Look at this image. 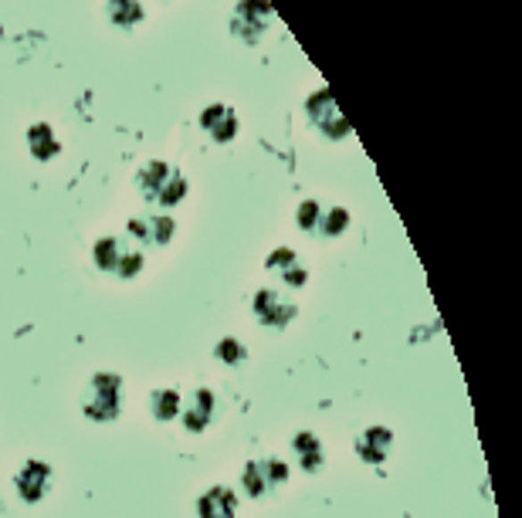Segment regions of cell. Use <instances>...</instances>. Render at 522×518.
Here are the masks:
<instances>
[{
    "mask_svg": "<svg viewBox=\"0 0 522 518\" xmlns=\"http://www.w3.org/2000/svg\"><path fill=\"white\" fill-rule=\"evenodd\" d=\"M85 417L95 423H109L122 414V376L119 373H95L88 380L82 403Z\"/></svg>",
    "mask_w": 522,
    "mask_h": 518,
    "instance_id": "obj_1",
    "label": "cell"
},
{
    "mask_svg": "<svg viewBox=\"0 0 522 518\" xmlns=\"http://www.w3.org/2000/svg\"><path fill=\"white\" fill-rule=\"evenodd\" d=\"M288 481V465L278 457H265V461H252L244 474H241V488L248 498H261L275 488H282Z\"/></svg>",
    "mask_w": 522,
    "mask_h": 518,
    "instance_id": "obj_2",
    "label": "cell"
},
{
    "mask_svg": "<svg viewBox=\"0 0 522 518\" xmlns=\"http://www.w3.org/2000/svg\"><path fill=\"white\" fill-rule=\"evenodd\" d=\"M252 308L258 322L269 325V329H286L288 322L295 318V312H299V305L292 301V295L288 292H275V288H261L254 295Z\"/></svg>",
    "mask_w": 522,
    "mask_h": 518,
    "instance_id": "obj_3",
    "label": "cell"
},
{
    "mask_svg": "<svg viewBox=\"0 0 522 518\" xmlns=\"http://www.w3.org/2000/svg\"><path fill=\"white\" fill-rule=\"evenodd\" d=\"M51 468L45 461H28L24 468L17 471L14 485H17V495H21V502L24 505H37L45 502V495L51 491Z\"/></svg>",
    "mask_w": 522,
    "mask_h": 518,
    "instance_id": "obj_4",
    "label": "cell"
},
{
    "mask_svg": "<svg viewBox=\"0 0 522 518\" xmlns=\"http://www.w3.org/2000/svg\"><path fill=\"white\" fill-rule=\"evenodd\" d=\"M214 414H218V397H214L211 390H194V393H190V403L180 407V417H184V427L190 434L207 431V423L214 420Z\"/></svg>",
    "mask_w": 522,
    "mask_h": 518,
    "instance_id": "obj_5",
    "label": "cell"
},
{
    "mask_svg": "<svg viewBox=\"0 0 522 518\" xmlns=\"http://www.w3.org/2000/svg\"><path fill=\"white\" fill-rule=\"evenodd\" d=\"M237 515V495L231 488L214 485L197 498V518H235Z\"/></svg>",
    "mask_w": 522,
    "mask_h": 518,
    "instance_id": "obj_6",
    "label": "cell"
},
{
    "mask_svg": "<svg viewBox=\"0 0 522 518\" xmlns=\"http://www.w3.org/2000/svg\"><path fill=\"white\" fill-rule=\"evenodd\" d=\"M390 451H394V434H390L387 427H370V431H363L360 440H356V454L363 461H370V465L387 461Z\"/></svg>",
    "mask_w": 522,
    "mask_h": 518,
    "instance_id": "obj_7",
    "label": "cell"
},
{
    "mask_svg": "<svg viewBox=\"0 0 522 518\" xmlns=\"http://www.w3.org/2000/svg\"><path fill=\"white\" fill-rule=\"evenodd\" d=\"M309 112H312L316 126H319L326 136H346V119L339 116L336 102L329 99V95H316V99H309Z\"/></svg>",
    "mask_w": 522,
    "mask_h": 518,
    "instance_id": "obj_8",
    "label": "cell"
},
{
    "mask_svg": "<svg viewBox=\"0 0 522 518\" xmlns=\"http://www.w3.org/2000/svg\"><path fill=\"white\" fill-rule=\"evenodd\" d=\"M292 448H295V454H299V465H302L305 474H316V471H322V465H326V454H322L319 437L312 434V431L295 434Z\"/></svg>",
    "mask_w": 522,
    "mask_h": 518,
    "instance_id": "obj_9",
    "label": "cell"
},
{
    "mask_svg": "<svg viewBox=\"0 0 522 518\" xmlns=\"http://www.w3.org/2000/svg\"><path fill=\"white\" fill-rule=\"evenodd\" d=\"M129 231L139 234V241H150V244H167L173 231H177V224L163 214H156V218H146V220H133L129 224Z\"/></svg>",
    "mask_w": 522,
    "mask_h": 518,
    "instance_id": "obj_10",
    "label": "cell"
},
{
    "mask_svg": "<svg viewBox=\"0 0 522 518\" xmlns=\"http://www.w3.org/2000/svg\"><path fill=\"white\" fill-rule=\"evenodd\" d=\"M201 126L211 136H214L218 143L231 139V136H235V129H237L235 112H231V109H224V105H214V109H207V112H203V119H201Z\"/></svg>",
    "mask_w": 522,
    "mask_h": 518,
    "instance_id": "obj_11",
    "label": "cell"
},
{
    "mask_svg": "<svg viewBox=\"0 0 522 518\" xmlns=\"http://www.w3.org/2000/svg\"><path fill=\"white\" fill-rule=\"evenodd\" d=\"M180 407H184V400H180L177 390H156L150 397V414L160 423H170V420L180 417Z\"/></svg>",
    "mask_w": 522,
    "mask_h": 518,
    "instance_id": "obj_12",
    "label": "cell"
},
{
    "mask_svg": "<svg viewBox=\"0 0 522 518\" xmlns=\"http://www.w3.org/2000/svg\"><path fill=\"white\" fill-rule=\"evenodd\" d=\"M170 173H173V167H167V163H150V167L139 173V190H143V197L146 201H156V193L163 190V184L170 180Z\"/></svg>",
    "mask_w": 522,
    "mask_h": 518,
    "instance_id": "obj_13",
    "label": "cell"
},
{
    "mask_svg": "<svg viewBox=\"0 0 522 518\" xmlns=\"http://www.w3.org/2000/svg\"><path fill=\"white\" fill-rule=\"evenodd\" d=\"M126 244L119 241V237H102L99 244H95V265L102 267V271H116L119 261L126 258Z\"/></svg>",
    "mask_w": 522,
    "mask_h": 518,
    "instance_id": "obj_14",
    "label": "cell"
},
{
    "mask_svg": "<svg viewBox=\"0 0 522 518\" xmlns=\"http://www.w3.org/2000/svg\"><path fill=\"white\" fill-rule=\"evenodd\" d=\"M184 193H186V184H184V177H180V173H177V169H173V173H170V180L167 184H163V190H160V193H156V207H163V210H167V207H177V203L184 201Z\"/></svg>",
    "mask_w": 522,
    "mask_h": 518,
    "instance_id": "obj_15",
    "label": "cell"
},
{
    "mask_svg": "<svg viewBox=\"0 0 522 518\" xmlns=\"http://www.w3.org/2000/svg\"><path fill=\"white\" fill-rule=\"evenodd\" d=\"M28 139H31V150L37 160H51V156L58 152V143H54V136H51L48 126H34L31 133H28Z\"/></svg>",
    "mask_w": 522,
    "mask_h": 518,
    "instance_id": "obj_16",
    "label": "cell"
},
{
    "mask_svg": "<svg viewBox=\"0 0 522 518\" xmlns=\"http://www.w3.org/2000/svg\"><path fill=\"white\" fill-rule=\"evenodd\" d=\"M346 227H350V214H346L343 207H333V210H326V214H322L319 234L322 237H339Z\"/></svg>",
    "mask_w": 522,
    "mask_h": 518,
    "instance_id": "obj_17",
    "label": "cell"
},
{
    "mask_svg": "<svg viewBox=\"0 0 522 518\" xmlns=\"http://www.w3.org/2000/svg\"><path fill=\"white\" fill-rule=\"evenodd\" d=\"M214 356H218L220 363H228V366H241V363L248 359V349H244L237 339H220Z\"/></svg>",
    "mask_w": 522,
    "mask_h": 518,
    "instance_id": "obj_18",
    "label": "cell"
},
{
    "mask_svg": "<svg viewBox=\"0 0 522 518\" xmlns=\"http://www.w3.org/2000/svg\"><path fill=\"white\" fill-rule=\"evenodd\" d=\"M319 203H302L299 207V227H305V231H319Z\"/></svg>",
    "mask_w": 522,
    "mask_h": 518,
    "instance_id": "obj_19",
    "label": "cell"
},
{
    "mask_svg": "<svg viewBox=\"0 0 522 518\" xmlns=\"http://www.w3.org/2000/svg\"><path fill=\"white\" fill-rule=\"evenodd\" d=\"M143 271V254L139 251H126V258L119 261V267H116V275L119 278H133V275H139Z\"/></svg>",
    "mask_w": 522,
    "mask_h": 518,
    "instance_id": "obj_20",
    "label": "cell"
},
{
    "mask_svg": "<svg viewBox=\"0 0 522 518\" xmlns=\"http://www.w3.org/2000/svg\"><path fill=\"white\" fill-rule=\"evenodd\" d=\"M278 275H282V282H286L288 288H302V284L309 282V271H305L299 261H295V265H288L286 271H278Z\"/></svg>",
    "mask_w": 522,
    "mask_h": 518,
    "instance_id": "obj_21",
    "label": "cell"
},
{
    "mask_svg": "<svg viewBox=\"0 0 522 518\" xmlns=\"http://www.w3.org/2000/svg\"><path fill=\"white\" fill-rule=\"evenodd\" d=\"M299 258H295V251H275L269 258V271H286L288 265H295Z\"/></svg>",
    "mask_w": 522,
    "mask_h": 518,
    "instance_id": "obj_22",
    "label": "cell"
}]
</instances>
